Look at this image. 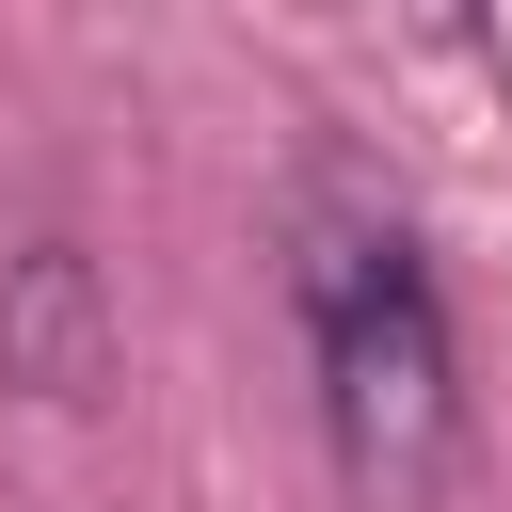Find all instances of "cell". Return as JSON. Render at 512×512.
Returning <instances> with one entry per match:
<instances>
[{
    "label": "cell",
    "instance_id": "cell-1",
    "mask_svg": "<svg viewBox=\"0 0 512 512\" xmlns=\"http://www.w3.org/2000/svg\"><path fill=\"white\" fill-rule=\"evenodd\" d=\"M288 304H304V368H320V448L352 480V512H432L464 464V352L432 304V256L400 208L320 192L288 240Z\"/></svg>",
    "mask_w": 512,
    "mask_h": 512
},
{
    "label": "cell",
    "instance_id": "cell-2",
    "mask_svg": "<svg viewBox=\"0 0 512 512\" xmlns=\"http://www.w3.org/2000/svg\"><path fill=\"white\" fill-rule=\"evenodd\" d=\"M0 384H32V400H96L112 384V304H96L80 240H16L0 256Z\"/></svg>",
    "mask_w": 512,
    "mask_h": 512
}]
</instances>
